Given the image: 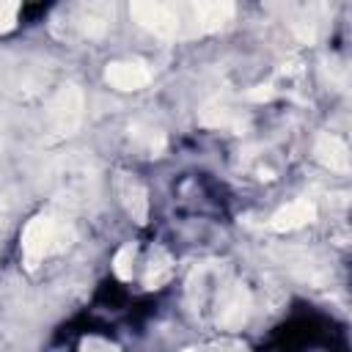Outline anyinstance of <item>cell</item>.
I'll list each match as a JSON object with an SVG mask.
<instances>
[{
  "instance_id": "cell-1",
  "label": "cell",
  "mask_w": 352,
  "mask_h": 352,
  "mask_svg": "<svg viewBox=\"0 0 352 352\" xmlns=\"http://www.w3.org/2000/svg\"><path fill=\"white\" fill-rule=\"evenodd\" d=\"M74 231L66 220L55 217L52 212H38L28 220L22 231V258L28 270H36L47 256L60 253L72 245Z\"/></svg>"
},
{
  "instance_id": "cell-7",
  "label": "cell",
  "mask_w": 352,
  "mask_h": 352,
  "mask_svg": "<svg viewBox=\"0 0 352 352\" xmlns=\"http://www.w3.org/2000/svg\"><path fill=\"white\" fill-rule=\"evenodd\" d=\"M116 187H118V198H121L126 214H129L135 223L143 226V223L148 220V198H146V187H143L135 176H129V173H118Z\"/></svg>"
},
{
  "instance_id": "cell-4",
  "label": "cell",
  "mask_w": 352,
  "mask_h": 352,
  "mask_svg": "<svg viewBox=\"0 0 352 352\" xmlns=\"http://www.w3.org/2000/svg\"><path fill=\"white\" fill-rule=\"evenodd\" d=\"M104 80L118 91H140L151 82V72L140 60H113L104 69Z\"/></svg>"
},
{
  "instance_id": "cell-6",
  "label": "cell",
  "mask_w": 352,
  "mask_h": 352,
  "mask_svg": "<svg viewBox=\"0 0 352 352\" xmlns=\"http://www.w3.org/2000/svg\"><path fill=\"white\" fill-rule=\"evenodd\" d=\"M314 220H316V204L308 201V198H297V201L280 206V209L272 214L270 228L286 234V231H297V228H302V226H308V223H314Z\"/></svg>"
},
{
  "instance_id": "cell-5",
  "label": "cell",
  "mask_w": 352,
  "mask_h": 352,
  "mask_svg": "<svg viewBox=\"0 0 352 352\" xmlns=\"http://www.w3.org/2000/svg\"><path fill=\"white\" fill-rule=\"evenodd\" d=\"M234 3L228 0H204L192 3V33H214L234 16Z\"/></svg>"
},
{
  "instance_id": "cell-11",
  "label": "cell",
  "mask_w": 352,
  "mask_h": 352,
  "mask_svg": "<svg viewBox=\"0 0 352 352\" xmlns=\"http://www.w3.org/2000/svg\"><path fill=\"white\" fill-rule=\"evenodd\" d=\"M170 256L162 250V248H157L154 250V256H151V264H148V272H146V286L148 289H160L168 278H170Z\"/></svg>"
},
{
  "instance_id": "cell-8",
  "label": "cell",
  "mask_w": 352,
  "mask_h": 352,
  "mask_svg": "<svg viewBox=\"0 0 352 352\" xmlns=\"http://www.w3.org/2000/svg\"><path fill=\"white\" fill-rule=\"evenodd\" d=\"M314 154H316V160H319L324 168H330V170H336V173H349V148H346V143H344L338 135L322 132V135L316 138Z\"/></svg>"
},
{
  "instance_id": "cell-10",
  "label": "cell",
  "mask_w": 352,
  "mask_h": 352,
  "mask_svg": "<svg viewBox=\"0 0 352 352\" xmlns=\"http://www.w3.org/2000/svg\"><path fill=\"white\" fill-rule=\"evenodd\" d=\"M113 19V3H88L80 11V28L88 38H99Z\"/></svg>"
},
{
  "instance_id": "cell-2",
  "label": "cell",
  "mask_w": 352,
  "mask_h": 352,
  "mask_svg": "<svg viewBox=\"0 0 352 352\" xmlns=\"http://www.w3.org/2000/svg\"><path fill=\"white\" fill-rule=\"evenodd\" d=\"M132 16L140 28L151 30L154 36H162V38H176L182 36V16H179V8L173 3H151V0H138L132 3Z\"/></svg>"
},
{
  "instance_id": "cell-9",
  "label": "cell",
  "mask_w": 352,
  "mask_h": 352,
  "mask_svg": "<svg viewBox=\"0 0 352 352\" xmlns=\"http://www.w3.org/2000/svg\"><path fill=\"white\" fill-rule=\"evenodd\" d=\"M250 314V294L245 286H234L226 297H223V305H220V314H217V324L226 327V330H239L245 324Z\"/></svg>"
},
{
  "instance_id": "cell-14",
  "label": "cell",
  "mask_w": 352,
  "mask_h": 352,
  "mask_svg": "<svg viewBox=\"0 0 352 352\" xmlns=\"http://www.w3.org/2000/svg\"><path fill=\"white\" fill-rule=\"evenodd\" d=\"M19 16V3H3L0 0V33H8L16 25Z\"/></svg>"
},
{
  "instance_id": "cell-15",
  "label": "cell",
  "mask_w": 352,
  "mask_h": 352,
  "mask_svg": "<svg viewBox=\"0 0 352 352\" xmlns=\"http://www.w3.org/2000/svg\"><path fill=\"white\" fill-rule=\"evenodd\" d=\"M275 96V85L272 82H267V85H253L250 91H245V99H250V102H267V99H272Z\"/></svg>"
},
{
  "instance_id": "cell-3",
  "label": "cell",
  "mask_w": 352,
  "mask_h": 352,
  "mask_svg": "<svg viewBox=\"0 0 352 352\" xmlns=\"http://www.w3.org/2000/svg\"><path fill=\"white\" fill-rule=\"evenodd\" d=\"M82 107H85L82 91H80L77 85H63V88L52 96V102H50V107H47V118H50L52 132L60 135V138L77 132V126L82 124Z\"/></svg>"
},
{
  "instance_id": "cell-16",
  "label": "cell",
  "mask_w": 352,
  "mask_h": 352,
  "mask_svg": "<svg viewBox=\"0 0 352 352\" xmlns=\"http://www.w3.org/2000/svg\"><path fill=\"white\" fill-rule=\"evenodd\" d=\"M85 352H116V349L102 346V344H85Z\"/></svg>"
},
{
  "instance_id": "cell-13",
  "label": "cell",
  "mask_w": 352,
  "mask_h": 352,
  "mask_svg": "<svg viewBox=\"0 0 352 352\" xmlns=\"http://www.w3.org/2000/svg\"><path fill=\"white\" fill-rule=\"evenodd\" d=\"M201 124H206V126H236L239 121L234 118V113L226 104H220V107H204L201 110Z\"/></svg>"
},
{
  "instance_id": "cell-12",
  "label": "cell",
  "mask_w": 352,
  "mask_h": 352,
  "mask_svg": "<svg viewBox=\"0 0 352 352\" xmlns=\"http://www.w3.org/2000/svg\"><path fill=\"white\" fill-rule=\"evenodd\" d=\"M132 264H135V245H124L113 256V272L118 280H132Z\"/></svg>"
}]
</instances>
